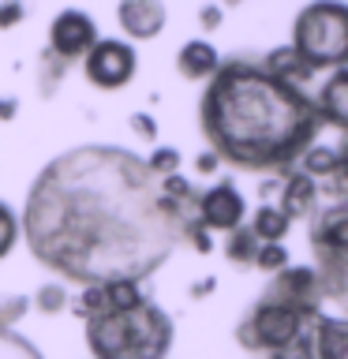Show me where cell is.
Here are the masks:
<instances>
[{"mask_svg": "<svg viewBox=\"0 0 348 359\" xmlns=\"http://www.w3.org/2000/svg\"><path fill=\"white\" fill-rule=\"evenodd\" d=\"M195 213L173 206L142 157L120 146H79L38 172L22 236L41 266L79 285L146 280L173 255Z\"/></svg>", "mask_w": 348, "mask_h": 359, "instance_id": "cell-1", "label": "cell"}, {"mask_svg": "<svg viewBox=\"0 0 348 359\" xmlns=\"http://www.w3.org/2000/svg\"><path fill=\"white\" fill-rule=\"evenodd\" d=\"M202 135L218 161L274 172L300 161L319 139L322 120L303 86H292L262 60H221L199 105Z\"/></svg>", "mask_w": 348, "mask_h": 359, "instance_id": "cell-2", "label": "cell"}, {"mask_svg": "<svg viewBox=\"0 0 348 359\" xmlns=\"http://www.w3.org/2000/svg\"><path fill=\"white\" fill-rule=\"evenodd\" d=\"M75 314L86 322L94 359H165L173 348V318L135 280L86 285Z\"/></svg>", "mask_w": 348, "mask_h": 359, "instance_id": "cell-3", "label": "cell"}, {"mask_svg": "<svg viewBox=\"0 0 348 359\" xmlns=\"http://www.w3.org/2000/svg\"><path fill=\"white\" fill-rule=\"evenodd\" d=\"M314 318L319 314H303V311L285 307V303L258 296V303L243 314L236 341L247 352L266 355V359H303L307 355V330Z\"/></svg>", "mask_w": 348, "mask_h": 359, "instance_id": "cell-4", "label": "cell"}, {"mask_svg": "<svg viewBox=\"0 0 348 359\" xmlns=\"http://www.w3.org/2000/svg\"><path fill=\"white\" fill-rule=\"evenodd\" d=\"M292 49L311 72L348 67V4L344 0H311L292 22Z\"/></svg>", "mask_w": 348, "mask_h": 359, "instance_id": "cell-5", "label": "cell"}, {"mask_svg": "<svg viewBox=\"0 0 348 359\" xmlns=\"http://www.w3.org/2000/svg\"><path fill=\"white\" fill-rule=\"evenodd\" d=\"M311 251L319 258L322 299H333L348 318V202H333L311 217Z\"/></svg>", "mask_w": 348, "mask_h": 359, "instance_id": "cell-6", "label": "cell"}, {"mask_svg": "<svg viewBox=\"0 0 348 359\" xmlns=\"http://www.w3.org/2000/svg\"><path fill=\"white\" fill-rule=\"evenodd\" d=\"M135 67H139V56L128 41L116 38H98V45L83 56V72L90 79V86L98 90H120L135 79Z\"/></svg>", "mask_w": 348, "mask_h": 359, "instance_id": "cell-7", "label": "cell"}, {"mask_svg": "<svg viewBox=\"0 0 348 359\" xmlns=\"http://www.w3.org/2000/svg\"><path fill=\"white\" fill-rule=\"evenodd\" d=\"M262 299H274V303H285L292 311H303V314H322V285H319V273L307 266H285L277 269L274 280L266 285Z\"/></svg>", "mask_w": 348, "mask_h": 359, "instance_id": "cell-8", "label": "cell"}, {"mask_svg": "<svg viewBox=\"0 0 348 359\" xmlns=\"http://www.w3.org/2000/svg\"><path fill=\"white\" fill-rule=\"evenodd\" d=\"M243 213H247V202H243L240 191H236L232 180H221V184L206 187L199 195V202H195V221L206 232H232V229H240Z\"/></svg>", "mask_w": 348, "mask_h": 359, "instance_id": "cell-9", "label": "cell"}, {"mask_svg": "<svg viewBox=\"0 0 348 359\" xmlns=\"http://www.w3.org/2000/svg\"><path fill=\"white\" fill-rule=\"evenodd\" d=\"M94 45H98V27H94V19H90L86 11L67 8V11H60V15L53 19V27H49V53L56 56V60H64V64L83 60Z\"/></svg>", "mask_w": 348, "mask_h": 359, "instance_id": "cell-10", "label": "cell"}, {"mask_svg": "<svg viewBox=\"0 0 348 359\" xmlns=\"http://www.w3.org/2000/svg\"><path fill=\"white\" fill-rule=\"evenodd\" d=\"M116 19H120V30L128 38L146 41V38H157L165 30V4L161 0H120Z\"/></svg>", "mask_w": 348, "mask_h": 359, "instance_id": "cell-11", "label": "cell"}, {"mask_svg": "<svg viewBox=\"0 0 348 359\" xmlns=\"http://www.w3.org/2000/svg\"><path fill=\"white\" fill-rule=\"evenodd\" d=\"M303 359H348V318H319L307 330V355Z\"/></svg>", "mask_w": 348, "mask_h": 359, "instance_id": "cell-12", "label": "cell"}, {"mask_svg": "<svg viewBox=\"0 0 348 359\" xmlns=\"http://www.w3.org/2000/svg\"><path fill=\"white\" fill-rule=\"evenodd\" d=\"M319 180H311L307 172H292L285 176V191H281V213L288 221H311L319 213Z\"/></svg>", "mask_w": 348, "mask_h": 359, "instance_id": "cell-13", "label": "cell"}, {"mask_svg": "<svg viewBox=\"0 0 348 359\" xmlns=\"http://www.w3.org/2000/svg\"><path fill=\"white\" fill-rule=\"evenodd\" d=\"M314 109H319L322 123H333V128H341L348 135V67L326 79V86L314 97Z\"/></svg>", "mask_w": 348, "mask_h": 359, "instance_id": "cell-14", "label": "cell"}, {"mask_svg": "<svg viewBox=\"0 0 348 359\" xmlns=\"http://www.w3.org/2000/svg\"><path fill=\"white\" fill-rule=\"evenodd\" d=\"M218 67H221V56L210 41H187L184 49L176 53V72L184 75L187 83H210Z\"/></svg>", "mask_w": 348, "mask_h": 359, "instance_id": "cell-15", "label": "cell"}, {"mask_svg": "<svg viewBox=\"0 0 348 359\" xmlns=\"http://www.w3.org/2000/svg\"><path fill=\"white\" fill-rule=\"evenodd\" d=\"M262 67H266V72H274L277 79H285V83H292V86H303V83H311V79H314V72L303 64V56L292 49V45H281V49L266 53Z\"/></svg>", "mask_w": 348, "mask_h": 359, "instance_id": "cell-16", "label": "cell"}, {"mask_svg": "<svg viewBox=\"0 0 348 359\" xmlns=\"http://www.w3.org/2000/svg\"><path fill=\"white\" fill-rule=\"evenodd\" d=\"M247 229H251V232H255L262 243H281V240L288 236L292 221H288V217H285V213H281L277 206H258Z\"/></svg>", "mask_w": 348, "mask_h": 359, "instance_id": "cell-17", "label": "cell"}, {"mask_svg": "<svg viewBox=\"0 0 348 359\" xmlns=\"http://www.w3.org/2000/svg\"><path fill=\"white\" fill-rule=\"evenodd\" d=\"M258 247H262V240H258L251 229H243V224H240V229H232L229 240H225V255H229V262L247 266V262H255Z\"/></svg>", "mask_w": 348, "mask_h": 359, "instance_id": "cell-18", "label": "cell"}, {"mask_svg": "<svg viewBox=\"0 0 348 359\" xmlns=\"http://www.w3.org/2000/svg\"><path fill=\"white\" fill-rule=\"evenodd\" d=\"M333 168H337V146H311L300 157V172H307L311 180L333 176Z\"/></svg>", "mask_w": 348, "mask_h": 359, "instance_id": "cell-19", "label": "cell"}, {"mask_svg": "<svg viewBox=\"0 0 348 359\" xmlns=\"http://www.w3.org/2000/svg\"><path fill=\"white\" fill-rule=\"evenodd\" d=\"M0 359H41V352L15 330H0Z\"/></svg>", "mask_w": 348, "mask_h": 359, "instance_id": "cell-20", "label": "cell"}, {"mask_svg": "<svg viewBox=\"0 0 348 359\" xmlns=\"http://www.w3.org/2000/svg\"><path fill=\"white\" fill-rule=\"evenodd\" d=\"M146 168H150L157 180L176 176V168H180V150H173V146H157V150L150 154V161H146Z\"/></svg>", "mask_w": 348, "mask_h": 359, "instance_id": "cell-21", "label": "cell"}, {"mask_svg": "<svg viewBox=\"0 0 348 359\" xmlns=\"http://www.w3.org/2000/svg\"><path fill=\"white\" fill-rule=\"evenodd\" d=\"M255 266L266 269V273H277V269L288 266V251L281 243H262V247H258V255H255Z\"/></svg>", "mask_w": 348, "mask_h": 359, "instance_id": "cell-22", "label": "cell"}, {"mask_svg": "<svg viewBox=\"0 0 348 359\" xmlns=\"http://www.w3.org/2000/svg\"><path fill=\"white\" fill-rule=\"evenodd\" d=\"M15 240H19V221H15V213L0 202V258L15 247Z\"/></svg>", "mask_w": 348, "mask_h": 359, "instance_id": "cell-23", "label": "cell"}, {"mask_svg": "<svg viewBox=\"0 0 348 359\" xmlns=\"http://www.w3.org/2000/svg\"><path fill=\"white\" fill-rule=\"evenodd\" d=\"M22 314H27V299L22 296H0V330H11Z\"/></svg>", "mask_w": 348, "mask_h": 359, "instance_id": "cell-24", "label": "cell"}, {"mask_svg": "<svg viewBox=\"0 0 348 359\" xmlns=\"http://www.w3.org/2000/svg\"><path fill=\"white\" fill-rule=\"evenodd\" d=\"M64 307H67V292H64L60 285H45V288H38V311L56 314V311H64Z\"/></svg>", "mask_w": 348, "mask_h": 359, "instance_id": "cell-25", "label": "cell"}, {"mask_svg": "<svg viewBox=\"0 0 348 359\" xmlns=\"http://www.w3.org/2000/svg\"><path fill=\"white\" fill-rule=\"evenodd\" d=\"M22 0H0V30H11L15 22H22Z\"/></svg>", "mask_w": 348, "mask_h": 359, "instance_id": "cell-26", "label": "cell"}, {"mask_svg": "<svg viewBox=\"0 0 348 359\" xmlns=\"http://www.w3.org/2000/svg\"><path fill=\"white\" fill-rule=\"evenodd\" d=\"M131 123H135V131H139L142 139H154V135H157V128H154V120L146 116V112H135V116H131Z\"/></svg>", "mask_w": 348, "mask_h": 359, "instance_id": "cell-27", "label": "cell"}, {"mask_svg": "<svg viewBox=\"0 0 348 359\" xmlns=\"http://www.w3.org/2000/svg\"><path fill=\"white\" fill-rule=\"evenodd\" d=\"M199 19H202V27H206V30L221 27V8H218V4H206V8L199 11Z\"/></svg>", "mask_w": 348, "mask_h": 359, "instance_id": "cell-28", "label": "cell"}, {"mask_svg": "<svg viewBox=\"0 0 348 359\" xmlns=\"http://www.w3.org/2000/svg\"><path fill=\"white\" fill-rule=\"evenodd\" d=\"M195 165H199V172H213V168H218V157H213V154H202Z\"/></svg>", "mask_w": 348, "mask_h": 359, "instance_id": "cell-29", "label": "cell"}, {"mask_svg": "<svg viewBox=\"0 0 348 359\" xmlns=\"http://www.w3.org/2000/svg\"><path fill=\"white\" fill-rule=\"evenodd\" d=\"M337 157H341V172L348 176V135H344V142L337 146Z\"/></svg>", "mask_w": 348, "mask_h": 359, "instance_id": "cell-30", "label": "cell"}, {"mask_svg": "<svg viewBox=\"0 0 348 359\" xmlns=\"http://www.w3.org/2000/svg\"><path fill=\"white\" fill-rule=\"evenodd\" d=\"M15 116V101H0V120H11Z\"/></svg>", "mask_w": 348, "mask_h": 359, "instance_id": "cell-31", "label": "cell"}, {"mask_svg": "<svg viewBox=\"0 0 348 359\" xmlns=\"http://www.w3.org/2000/svg\"><path fill=\"white\" fill-rule=\"evenodd\" d=\"M225 4H240V0H225Z\"/></svg>", "mask_w": 348, "mask_h": 359, "instance_id": "cell-32", "label": "cell"}]
</instances>
